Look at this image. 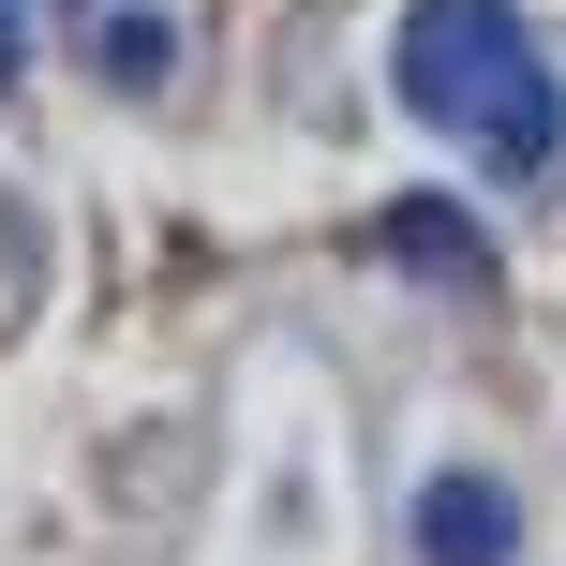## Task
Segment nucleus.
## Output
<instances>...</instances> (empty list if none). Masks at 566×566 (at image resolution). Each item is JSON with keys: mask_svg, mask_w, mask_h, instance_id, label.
Returning <instances> with one entry per match:
<instances>
[{"mask_svg": "<svg viewBox=\"0 0 566 566\" xmlns=\"http://www.w3.org/2000/svg\"><path fill=\"white\" fill-rule=\"evenodd\" d=\"M418 566H522V492L478 478V462H448L418 492Z\"/></svg>", "mask_w": 566, "mask_h": 566, "instance_id": "nucleus-2", "label": "nucleus"}, {"mask_svg": "<svg viewBox=\"0 0 566 566\" xmlns=\"http://www.w3.org/2000/svg\"><path fill=\"white\" fill-rule=\"evenodd\" d=\"M165 15H105V90H165Z\"/></svg>", "mask_w": 566, "mask_h": 566, "instance_id": "nucleus-4", "label": "nucleus"}, {"mask_svg": "<svg viewBox=\"0 0 566 566\" xmlns=\"http://www.w3.org/2000/svg\"><path fill=\"white\" fill-rule=\"evenodd\" d=\"M373 254H388V269H418V283H448V298H478V283H492V239L462 224L448 195H402V209H373Z\"/></svg>", "mask_w": 566, "mask_h": 566, "instance_id": "nucleus-3", "label": "nucleus"}, {"mask_svg": "<svg viewBox=\"0 0 566 566\" xmlns=\"http://www.w3.org/2000/svg\"><path fill=\"white\" fill-rule=\"evenodd\" d=\"M388 90L448 149H478L492 179H522V195L566 179V75H552L537 30H522V0H402Z\"/></svg>", "mask_w": 566, "mask_h": 566, "instance_id": "nucleus-1", "label": "nucleus"}, {"mask_svg": "<svg viewBox=\"0 0 566 566\" xmlns=\"http://www.w3.org/2000/svg\"><path fill=\"white\" fill-rule=\"evenodd\" d=\"M30 75V0H0V90Z\"/></svg>", "mask_w": 566, "mask_h": 566, "instance_id": "nucleus-5", "label": "nucleus"}]
</instances>
